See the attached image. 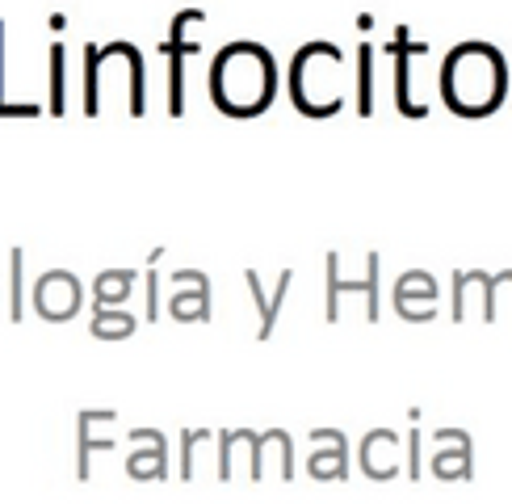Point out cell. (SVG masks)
Here are the masks:
<instances>
[{
  "instance_id": "obj_3",
  "label": "cell",
  "mask_w": 512,
  "mask_h": 504,
  "mask_svg": "<svg viewBox=\"0 0 512 504\" xmlns=\"http://www.w3.org/2000/svg\"><path fill=\"white\" fill-rule=\"evenodd\" d=\"M76 303H80V286L68 278V273H51L47 282L38 286V307L47 311V315H72L76 311Z\"/></svg>"
},
{
  "instance_id": "obj_1",
  "label": "cell",
  "mask_w": 512,
  "mask_h": 504,
  "mask_svg": "<svg viewBox=\"0 0 512 504\" xmlns=\"http://www.w3.org/2000/svg\"><path fill=\"white\" fill-rule=\"evenodd\" d=\"M273 97V59L252 42H231L215 59V101L227 114H261Z\"/></svg>"
},
{
  "instance_id": "obj_2",
  "label": "cell",
  "mask_w": 512,
  "mask_h": 504,
  "mask_svg": "<svg viewBox=\"0 0 512 504\" xmlns=\"http://www.w3.org/2000/svg\"><path fill=\"white\" fill-rule=\"evenodd\" d=\"M504 93V63L483 42H466L462 51L445 63V97L458 114H483L492 110Z\"/></svg>"
}]
</instances>
